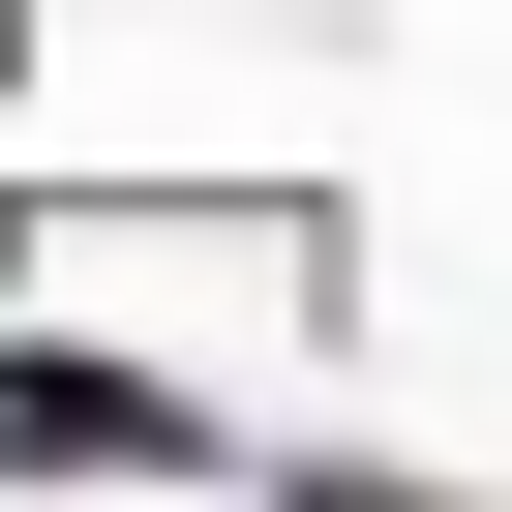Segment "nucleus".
I'll list each match as a JSON object with an SVG mask.
<instances>
[{
    "mask_svg": "<svg viewBox=\"0 0 512 512\" xmlns=\"http://www.w3.org/2000/svg\"><path fill=\"white\" fill-rule=\"evenodd\" d=\"M0 452H181V392H121V362H31V392H0Z\"/></svg>",
    "mask_w": 512,
    "mask_h": 512,
    "instance_id": "nucleus-1",
    "label": "nucleus"
}]
</instances>
